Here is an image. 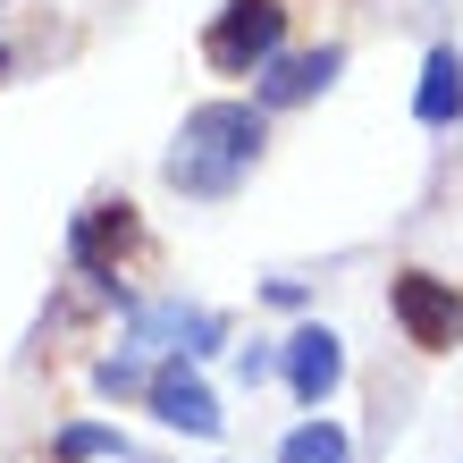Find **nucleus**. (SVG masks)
<instances>
[{
    "mask_svg": "<svg viewBox=\"0 0 463 463\" xmlns=\"http://www.w3.org/2000/svg\"><path fill=\"white\" fill-rule=\"evenodd\" d=\"M261 152H269V110L261 101H203V110H185L160 177H169L185 203H228L236 185L261 169Z\"/></svg>",
    "mask_w": 463,
    "mask_h": 463,
    "instance_id": "obj_1",
    "label": "nucleus"
},
{
    "mask_svg": "<svg viewBox=\"0 0 463 463\" xmlns=\"http://www.w3.org/2000/svg\"><path fill=\"white\" fill-rule=\"evenodd\" d=\"M152 253V236H144V211H135L127 194H101L76 211V228H68V261H76V279H85L93 295H110V304H135V261Z\"/></svg>",
    "mask_w": 463,
    "mask_h": 463,
    "instance_id": "obj_2",
    "label": "nucleus"
},
{
    "mask_svg": "<svg viewBox=\"0 0 463 463\" xmlns=\"http://www.w3.org/2000/svg\"><path fill=\"white\" fill-rule=\"evenodd\" d=\"M287 34H295L287 0H220L211 25H203V68L228 76V85H253V76L287 51Z\"/></svg>",
    "mask_w": 463,
    "mask_h": 463,
    "instance_id": "obj_3",
    "label": "nucleus"
},
{
    "mask_svg": "<svg viewBox=\"0 0 463 463\" xmlns=\"http://www.w3.org/2000/svg\"><path fill=\"white\" fill-rule=\"evenodd\" d=\"M388 312H396V329H404L413 354H455L463 345V295H455V279H439L421 261L388 279Z\"/></svg>",
    "mask_w": 463,
    "mask_h": 463,
    "instance_id": "obj_4",
    "label": "nucleus"
},
{
    "mask_svg": "<svg viewBox=\"0 0 463 463\" xmlns=\"http://www.w3.org/2000/svg\"><path fill=\"white\" fill-rule=\"evenodd\" d=\"M228 345V312L211 304H135L127 312V354H185V363H203V354Z\"/></svg>",
    "mask_w": 463,
    "mask_h": 463,
    "instance_id": "obj_5",
    "label": "nucleus"
},
{
    "mask_svg": "<svg viewBox=\"0 0 463 463\" xmlns=\"http://www.w3.org/2000/svg\"><path fill=\"white\" fill-rule=\"evenodd\" d=\"M144 404H152L169 430H185V439H220V396H211V379L185 363V354H160V363H152Z\"/></svg>",
    "mask_w": 463,
    "mask_h": 463,
    "instance_id": "obj_6",
    "label": "nucleus"
},
{
    "mask_svg": "<svg viewBox=\"0 0 463 463\" xmlns=\"http://www.w3.org/2000/svg\"><path fill=\"white\" fill-rule=\"evenodd\" d=\"M279 371H287L295 404H304V413H320V404L345 388V337L329 329V320H304V329L279 345Z\"/></svg>",
    "mask_w": 463,
    "mask_h": 463,
    "instance_id": "obj_7",
    "label": "nucleus"
},
{
    "mask_svg": "<svg viewBox=\"0 0 463 463\" xmlns=\"http://www.w3.org/2000/svg\"><path fill=\"white\" fill-rule=\"evenodd\" d=\"M337 68H345V43H312V51H279L261 76H253V101L269 118L279 110H304V101H320L337 85Z\"/></svg>",
    "mask_w": 463,
    "mask_h": 463,
    "instance_id": "obj_8",
    "label": "nucleus"
},
{
    "mask_svg": "<svg viewBox=\"0 0 463 463\" xmlns=\"http://www.w3.org/2000/svg\"><path fill=\"white\" fill-rule=\"evenodd\" d=\"M413 118L430 127V135H447L455 118H463V51L455 43H439L421 60V85H413Z\"/></svg>",
    "mask_w": 463,
    "mask_h": 463,
    "instance_id": "obj_9",
    "label": "nucleus"
},
{
    "mask_svg": "<svg viewBox=\"0 0 463 463\" xmlns=\"http://www.w3.org/2000/svg\"><path fill=\"white\" fill-rule=\"evenodd\" d=\"M279 463H354V439H345V430L337 421H295L287 430V439H279Z\"/></svg>",
    "mask_w": 463,
    "mask_h": 463,
    "instance_id": "obj_10",
    "label": "nucleus"
},
{
    "mask_svg": "<svg viewBox=\"0 0 463 463\" xmlns=\"http://www.w3.org/2000/svg\"><path fill=\"white\" fill-rule=\"evenodd\" d=\"M51 455H60V463H101V455H118V463H127V439H118V430H101V421H68Z\"/></svg>",
    "mask_w": 463,
    "mask_h": 463,
    "instance_id": "obj_11",
    "label": "nucleus"
},
{
    "mask_svg": "<svg viewBox=\"0 0 463 463\" xmlns=\"http://www.w3.org/2000/svg\"><path fill=\"white\" fill-rule=\"evenodd\" d=\"M144 379H152V371H144V354H127V345H118L110 363L93 371V388H101V396H144Z\"/></svg>",
    "mask_w": 463,
    "mask_h": 463,
    "instance_id": "obj_12",
    "label": "nucleus"
},
{
    "mask_svg": "<svg viewBox=\"0 0 463 463\" xmlns=\"http://www.w3.org/2000/svg\"><path fill=\"white\" fill-rule=\"evenodd\" d=\"M236 371H244V388H261V379L279 371V354H269V345H244V354H236Z\"/></svg>",
    "mask_w": 463,
    "mask_h": 463,
    "instance_id": "obj_13",
    "label": "nucleus"
},
{
    "mask_svg": "<svg viewBox=\"0 0 463 463\" xmlns=\"http://www.w3.org/2000/svg\"><path fill=\"white\" fill-rule=\"evenodd\" d=\"M0 76H9V43H0Z\"/></svg>",
    "mask_w": 463,
    "mask_h": 463,
    "instance_id": "obj_14",
    "label": "nucleus"
}]
</instances>
